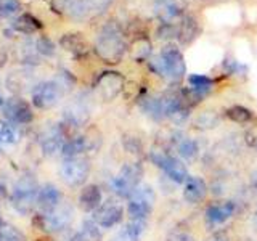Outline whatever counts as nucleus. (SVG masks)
<instances>
[{
	"instance_id": "f257e3e1",
	"label": "nucleus",
	"mask_w": 257,
	"mask_h": 241,
	"mask_svg": "<svg viewBox=\"0 0 257 241\" xmlns=\"http://www.w3.org/2000/svg\"><path fill=\"white\" fill-rule=\"evenodd\" d=\"M93 50L96 56L109 64H116L122 60V56L127 50V44L124 40L122 31L117 26L114 21H109L101 28Z\"/></svg>"
},
{
	"instance_id": "f03ea898",
	"label": "nucleus",
	"mask_w": 257,
	"mask_h": 241,
	"mask_svg": "<svg viewBox=\"0 0 257 241\" xmlns=\"http://www.w3.org/2000/svg\"><path fill=\"white\" fill-rule=\"evenodd\" d=\"M150 68L164 77L169 84H179L187 74V64H185L183 53L179 47L167 45L158 56H153L150 61Z\"/></svg>"
},
{
	"instance_id": "7ed1b4c3",
	"label": "nucleus",
	"mask_w": 257,
	"mask_h": 241,
	"mask_svg": "<svg viewBox=\"0 0 257 241\" xmlns=\"http://www.w3.org/2000/svg\"><path fill=\"white\" fill-rule=\"evenodd\" d=\"M39 188V183L32 175L20 177L15 182L10 193V203L15 211L21 215H28L29 212H32V209L37 206Z\"/></svg>"
},
{
	"instance_id": "20e7f679",
	"label": "nucleus",
	"mask_w": 257,
	"mask_h": 241,
	"mask_svg": "<svg viewBox=\"0 0 257 241\" xmlns=\"http://www.w3.org/2000/svg\"><path fill=\"white\" fill-rule=\"evenodd\" d=\"M150 159L151 163L158 166L159 169H163V172L166 174V177L169 180H172L174 183L183 185L188 180V167L183 163V159L169 155V153L161 148V147H155L150 151Z\"/></svg>"
},
{
	"instance_id": "39448f33",
	"label": "nucleus",
	"mask_w": 257,
	"mask_h": 241,
	"mask_svg": "<svg viewBox=\"0 0 257 241\" xmlns=\"http://www.w3.org/2000/svg\"><path fill=\"white\" fill-rule=\"evenodd\" d=\"M156 204V191L151 185L140 183L134 190L127 203V214L131 220H147Z\"/></svg>"
},
{
	"instance_id": "423d86ee",
	"label": "nucleus",
	"mask_w": 257,
	"mask_h": 241,
	"mask_svg": "<svg viewBox=\"0 0 257 241\" xmlns=\"http://www.w3.org/2000/svg\"><path fill=\"white\" fill-rule=\"evenodd\" d=\"M143 177V167L139 163H127L120 167L117 175L111 180V188L120 198H131Z\"/></svg>"
},
{
	"instance_id": "0eeeda50",
	"label": "nucleus",
	"mask_w": 257,
	"mask_h": 241,
	"mask_svg": "<svg viewBox=\"0 0 257 241\" xmlns=\"http://www.w3.org/2000/svg\"><path fill=\"white\" fill-rule=\"evenodd\" d=\"M88 175H90V163L82 156L64 158L60 166V177L69 187H82Z\"/></svg>"
},
{
	"instance_id": "6e6552de",
	"label": "nucleus",
	"mask_w": 257,
	"mask_h": 241,
	"mask_svg": "<svg viewBox=\"0 0 257 241\" xmlns=\"http://www.w3.org/2000/svg\"><path fill=\"white\" fill-rule=\"evenodd\" d=\"M72 219H74V209L71 207L68 203H61L60 206H56L52 211L42 212L39 217L40 227L48 233H60L63 230H66Z\"/></svg>"
},
{
	"instance_id": "1a4fd4ad",
	"label": "nucleus",
	"mask_w": 257,
	"mask_h": 241,
	"mask_svg": "<svg viewBox=\"0 0 257 241\" xmlns=\"http://www.w3.org/2000/svg\"><path fill=\"white\" fill-rule=\"evenodd\" d=\"M64 90L63 87L58 84V80H44L34 85L31 90L32 96V104L39 109H50L58 104L61 100Z\"/></svg>"
},
{
	"instance_id": "9d476101",
	"label": "nucleus",
	"mask_w": 257,
	"mask_h": 241,
	"mask_svg": "<svg viewBox=\"0 0 257 241\" xmlns=\"http://www.w3.org/2000/svg\"><path fill=\"white\" fill-rule=\"evenodd\" d=\"M90 117V104L85 95H79L72 100L63 111V124L69 127L71 131H76L80 126H84Z\"/></svg>"
},
{
	"instance_id": "9b49d317",
	"label": "nucleus",
	"mask_w": 257,
	"mask_h": 241,
	"mask_svg": "<svg viewBox=\"0 0 257 241\" xmlns=\"http://www.w3.org/2000/svg\"><path fill=\"white\" fill-rule=\"evenodd\" d=\"M4 117L15 126H26L32 123L34 119V112H32L31 104L21 98V96H12L8 98L2 108Z\"/></svg>"
},
{
	"instance_id": "f8f14e48",
	"label": "nucleus",
	"mask_w": 257,
	"mask_h": 241,
	"mask_svg": "<svg viewBox=\"0 0 257 241\" xmlns=\"http://www.w3.org/2000/svg\"><path fill=\"white\" fill-rule=\"evenodd\" d=\"M95 90L98 93V96L104 101L114 100L116 96L120 93L124 87V77L120 72L116 71H104L98 76V79L95 80Z\"/></svg>"
},
{
	"instance_id": "ddd939ff",
	"label": "nucleus",
	"mask_w": 257,
	"mask_h": 241,
	"mask_svg": "<svg viewBox=\"0 0 257 241\" xmlns=\"http://www.w3.org/2000/svg\"><path fill=\"white\" fill-rule=\"evenodd\" d=\"M71 129L66 127L63 123L55 124L44 134L42 140H40V147L45 156H55L56 153H61L63 145L66 143L68 139H71Z\"/></svg>"
},
{
	"instance_id": "4468645a",
	"label": "nucleus",
	"mask_w": 257,
	"mask_h": 241,
	"mask_svg": "<svg viewBox=\"0 0 257 241\" xmlns=\"http://www.w3.org/2000/svg\"><path fill=\"white\" fill-rule=\"evenodd\" d=\"M124 215V207L117 203H106L101 204L93 212V220L100 225L101 228H112L114 225L120 223Z\"/></svg>"
},
{
	"instance_id": "2eb2a0df",
	"label": "nucleus",
	"mask_w": 257,
	"mask_h": 241,
	"mask_svg": "<svg viewBox=\"0 0 257 241\" xmlns=\"http://www.w3.org/2000/svg\"><path fill=\"white\" fill-rule=\"evenodd\" d=\"M90 150H95L93 140L88 134L82 135H72L71 139L66 140V143L63 145L61 155L64 158H77L82 156L84 153H88Z\"/></svg>"
},
{
	"instance_id": "dca6fc26",
	"label": "nucleus",
	"mask_w": 257,
	"mask_h": 241,
	"mask_svg": "<svg viewBox=\"0 0 257 241\" xmlns=\"http://www.w3.org/2000/svg\"><path fill=\"white\" fill-rule=\"evenodd\" d=\"M207 196L206 182L196 175H190L188 180L183 183V199L190 204H199Z\"/></svg>"
},
{
	"instance_id": "f3484780",
	"label": "nucleus",
	"mask_w": 257,
	"mask_h": 241,
	"mask_svg": "<svg viewBox=\"0 0 257 241\" xmlns=\"http://www.w3.org/2000/svg\"><path fill=\"white\" fill-rule=\"evenodd\" d=\"M32 80H34V76H32L26 68H21V69L12 71L10 74L7 76L5 84H7L8 90L20 95V93H24L26 90H29V87L34 88Z\"/></svg>"
},
{
	"instance_id": "a211bd4d",
	"label": "nucleus",
	"mask_w": 257,
	"mask_h": 241,
	"mask_svg": "<svg viewBox=\"0 0 257 241\" xmlns=\"http://www.w3.org/2000/svg\"><path fill=\"white\" fill-rule=\"evenodd\" d=\"M235 203L233 201H220V203H214L207 206L206 209V219L212 225H220L225 223L230 217L235 214Z\"/></svg>"
},
{
	"instance_id": "6ab92c4d",
	"label": "nucleus",
	"mask_w": 257,
	"mask_h": 241,
	"mask_svg": "<svg viewBox=\"0 0 257 241\" xmlns=\"http://www.w3.org/2000/svg\"><path fill=\"white\" fill-rule=\"evenodd\" d=\"M55 7L60 13L76 21L87 18V15L90 13L85 0H55Z\"/></svg>"
},
{
	"instance_id": "aec40b11",
	"label": "nucleus",
	"mask_w": 257,
	"mask_h": 241,
	"mask_svg": "<svg viewBox=\"0 0 257 241\" xmlns=\"http://www.w3.org/2000/svg\"><path fill=\"white\" fill-rule=\"evenodd\" d=\"M103 204V191L98 185H87L79 193V206L85 212H95Z\"/></svg>"
},
{
	"instance_id": "412c9836",
	"label": "nucleus",
	"mask_w": 257,
	"mask_h": 241,
	"mask_svg": "<svg viewBox=\"0 0 257 241\" xmlns=\"http://www.w3.org/2000/svg\"><path fill=\"white\" fill-rule=\"evenodd\" d=\"M60 204H61V193L53 183H45L39 188L37 206L40 207V211L42 212L52 211V209H55Z\"/></svg>"
},
{
	"instance_id": "4be33fe9",
	"label": "nucleus",
	"mask_w": 257,
	"mask_h": 241,
	"mask_svg": "<svg viewBox=\"0 0 257 241\" xmlns=\"http://www.w3.org/2000/svg\"><path fill=\"white\" fill-rule=\"evenodd\" d=\"M60 44L64 50L71 52L74 56H84L88 53L90 47H88V42L85 40V37L80 34V32H69V34H63V37L60 39Z\"/></svg>"
},
{
	"instance_id": "5701e85b",
	"label": "nucleus",
	"mask_w": 257,
	"mask_h": 241,
	"mask_svg": "<svg viewBox=\"0 0 257 241\" xmlns=\"http://www.w3.org/2000/svg\"><path fill=\"white\" fill-rule=\"evenodd\" d=\"M40 29H42V23L31 13L20 15L18 18H15L13 23L10 24V31L18 32V34H23V36L36 34V32H39Z\"/></svg>"
},
{
	"instance_id": "b1692460",
	"label": "nucleus",
	"mask_w": 257,
	"mask_h": 241,
	"mask_svg": "<svg viewBox=\"0 0 257 241\" xmlns=\"http://www.w3.org/2000/svg\"><path fill=\"white\" fill-rule=\"evenodd\" d=\"M156 13L163 23L174 24L175 20L183 18V7L179 0H159L156 5Z\"/></svg>"
},
{
	"instance_id": "393cba45",
	"label": "nucleus",
	"mask_w": 257,
	"mask_h": 241,
	"mask_svg": "<svg viewBox=\"0 0 257 241\" xmlns=\"http://www.w3.org/2000/svg\"><path fill=\"white\" fill-rule=\"evenodd\" d=\"M145 230H147L145 220H128L112 241H140Z\"/></svg>"
},
{
	"instance_id": "a878e982",
	"label": "nucleus",
	"mask_w": 257,
	"mask_h": 241,
	"mask_svg": "<svg viewBox=\"0 0 257 241\" xmlns=\"http://www.w3.org/2000/svg\"><path fill=\"white\" fill-rule=\"evenodd\" d=\"M188 84H190V87H188L190 92L195 95L198 100H201L212 90L214 80L204 74H191L188 77Z\"/></svg>"
},
{
	"instance_id": "bb28decb",
	"label": "nucleus",
	"mask_w": 257,
	"mask_h": 241,
	"mask_svg": "<svg viewBox=\"0 0 257 241\" xmlns=\"http://www.w3.org/2000/svg\"><path fill=\"white\" fill-rule=\"evenodd\" d=\"M140 108L145 114L150 116L151 119H155V120L166 119L163 101H161V95L159 96H145L143 100H140Z\"/></svg>"
},
{
	"instance_id": "cd10ccee",
	"label": "nucleus",
	"mask_w": 257,
	"mask_h": 241,
	"mask_svg": "<svg viewBox=\"0 0 257 241\" xmlns=\"http://www.w3.org/2000/svg\"><path fill=\"white\" fill-rule=\"evenodd\" d=\"M175 150L182 159H195L198 156V143L190 137H180L175 142Z\"/></svg>"
},
{
	"instance_id": "c85d7f7f",
	"label": "nucleus",
	"mask_w": 257,
	"mask_h": 241,
	"mask_svg": "<svg viewBox=\"0 0 257 241\" xmlns=\"http://www.w3.org/2000/svg\"><path fill=\"white\" fill-rule=\"evenodd\" d=\"M20 131L12 123H0V148L20 142Z\"/></svg>"
},
{
	"instance_id": "c756f323",
	"label": "nucleus",
	"mask_w": 257,
	"mask_h": 241,
	"mask_svg": "<svg viewBox=\"0 0 257 241\" xmlns=\"http://www.w3.org/2000/svg\"><path fill=\"white\" fill-rule=\"evenodd\" d=\"M225 114H227V117L231 119L233 123H236V124H247L249 120L252 119V111L244 108V106H239V104L228 108Z\"/></svg>"
},
{
	"instance_id": "7c9ffc66",
	"label": "nucleus",
	"mask_w": 257,
	"mask_h": 241,
	"mask_svg": "<svg viewBox=\"0 0 257 241\" xmlns=\"http://www.w3.org/2000/svg\"><path fill=\"white\" fill-rule=\"evenodd\" d=\"M150 55H151V44L147 39H139L132 44V56L135 61L142 63L145 60H148Z\"/></svg>"
},
{
	"instance_id": "2f4dec72",
	"label": "nucleus",
	"mask_w": 257,
	"mask_h": 241,
	"mask_svg": "<svg viewBox=\"0 0 257 241\" xmlns=\"http://www.w3.org/2000/svg\"><path fill=\"white\" fill-rule=\"evenodd\" d=\"M219 124V116L212 111H204L196 116L195 119V127L201 129V131H207V129H214Z\"/></svg>"
},
{
	"instance_id": "473e14b6",
	"label": "nucleus",
	"mask_w": 257,
	"mask_h": 241,
	"mask_svg": "<svg viewBox=\"0 0 257 241\" xmlns=\"http://www.w3.org/2000/svg\"><path fill=\"white\" fill-rule=\"evenodd\" d=\"M101 227L98 223H96L93 219L90 220V219H87V220H84V223H82V228H80V231L84 233V235L90 239V241H100L101 239V230H100Z\"/></svg>"
},
{
	"instance_id": "72a5a7b5",
	"label": "nucleus",
	"mask_w": 257,
	"mask_h": 241,
	"mask_svg": "<svg viewBox=\"0 0 257 241\" xmlns=\"http://www.w3.org/2000/svg\"><path fill=\"white\" fill-rule=\"evenodd\" d=\"M21 10L20 0H0V16L2 18H10Z\"/></svg>"
},
{
	"instance_id": "f704fd0d",
	"label": "nucleus",
	"mask_w": 257,
	"mask_h": 241,
	"mask_svg": "<svg viewBox=\"0 0 257 241\" xmlns=\"http://www.w3.org/2000/svg\"><path fill=\"white\" fill-rule=\"evenodd\" d=\"M36 48L40 56H52L55 55V44L52 42V39H48L45 36L39 37L36 40Z\"/></svg>"
},
{
	"instance_id": "c9c22d12",
	"label": "nucleus",
	"mask_w": 257,
	"mask_h": 241,
	"mask_svg": "<svg viewBox=\"0 0 257 241\" xmlns=\"http://www.w3.org/2000/svg\"><path fill=\"white\" fill-rule=\"evenodd\" d=\"M0 241H26V236L16 227H2L0 228Z\"/></svg>"
},
{
	"instance_id": "e433bc0d",
	"label": "nucleus",
	"mask_w": 257,
	"mask_h": 241,
	"mask_svg": "<svg viewBox=\"0 0 257 241\" xmlns=\"http://www.w3.org/2000/svg\"><path fill=\"white\" fill-rule=\"evenodd\" d=\"M88 10L93 13H103L106 8H109V5L112 4V0H85Z\"/></svg>"
},
{
	"instance_id": "4c0bfd02",
	"label": "nucleus",
	"mask_w": 257,
	"mask_h": 241,
	"mask_svg": "<svg viewBox=\"0 0 257 241\" xmlns=\"http://www.w3.org/2000/svg\"><path fill=\"white\" fill-rule=\"evenodd\" d=\"M244 142L247 147L251 148H257V126H252L249 127L246 134H244Z\"/></svg>"
},
{
	"instance_id": "58836bf2",
	"label": "nucleus",
	"mask_w": 257,
	"mask_h": 241,
	"mask_svg": "<svg viewBox=\"0 0 257 241\" xmlns=\"http://www.w3.org/2000/svg\"><path fill=\"white\" fill-rule=\"evenodd\" d=\"M167 241H193V238L187 231H177V233H172V235L167 238Z\"/></svg>"
},
{
	"instance_id": "ea45409f",
	"label": "nucleus",
	"mask_w": 257,
	"mask_h": 241,
	"mask_svg": "<svg viewBox=\"0 0 257 241\" xmlns=\"http://www.w3.org/2000/svg\"><path fill=\"white\" fill-rule=\"evenodd\" d=\"M206 241H230V238L225 231H215Z\"/></svg>"
},
{
	"instance_id": "a19ab883",
	"label": "nucleus",
	"mask_w": 257,
	"mask_h": 241,
	"mask_svg": "<svg viewBox=\"0 0 257 241\" xmlns=\"http://www.w3.org/2000/svg\"><path fill=\"white\" fill-rule=\"evenodd\" d=\"M7 61H8V53L4 47H0V68H4Z\"/></svg>"
},
{
	"instance_id": "79ce46f5",
	"label": "nucleus",
	"mask_w": 257,
	"mask_h": 241,
	"mask_svg": "<svg viewBox=\"0 0 257 241\" xmlns=\"http://www.w3.org/2000/svg\"><path fill=\"white\" fill-rule=\"evenodd\" d=\"M69 241H90V239H88L82 231H76L74 235L71 236V239H69Z\"/></svg>"
},
{
	"instance_id": "37998d69",
	"label": "nucleus",
	"mask_w": 257,
	"mask_h": 241,
	"mask_svg": "<svg viewBox=\"0 0 257 241\" xmlns=\"http://www.w3.org/2000/svg\"><path fill=\"white\" fill-rule=\"evenodd\" d=\"M7 196V187H5V183L0 180V198H5Z\"/></svg>"
},
{
	"instance_id": "c03bdc74",
	"label": "nucleus",
	"mask_w": 257,
	"mask_h": 241,
	"mask_svg": "<svg viewBox=\"0 0 257 241\" xmlns=\"http://www.w3.org/2000/svg\"><path fill=\"white\" fill-rule=\"evenodd\" d=\"M5 98H4V95H2V92H0V109H2L4 108V104H5Z\"/></svg>"
},
{
	"instance_id": "a18cd8bd",
	"label": "nucleus",
	"mask_w": 257,
	"mask_h": 241,
	"mask_svg": "<svg viewBox=\"0 0 257 241\" xmlns=\"http://www.w3.org/2000/svg\"><path fill=\"white\" fill-rule=\"evenodd\" d=\"M252 222L255 225V228H257V209H255V212H254V217H252Z\"/></svg>"
},
{
	"instance_id": "49530a36",
	"label": "nucleus",
	"mask_w": 257,
	"mask_h": 241,
	"mask_svg": "<svg viewBox=\"0 0 257 241\" xmlns=\"http://www.w3.org/2000/svg\"><path fill=\"white\" fill-rule=\"evenodd\" d=\"M4 227V219H2V214H0V228Z\"/></svg>"
}]
</instances>
